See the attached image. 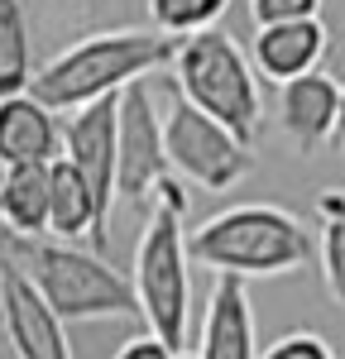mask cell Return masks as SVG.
I'll return each mask as SVG.
<instances>
[{
    "label": "cell",
    "instance_id": "1",
    "mask_svg": "<svg viewBox=\"0 0 345 359\" xmlns=\"http://www.w3.org/2000/svg\"><path fill=\"white\" fill-rule=\"evenodd\" d=\"M177 39L163 29H106L86 34L34 72V96L53 111H82L101 96H120L149 72L172 67Z\"/></svg>",
    "mask_w": 345,
    "mask_h": 359
},
{
    "label": "cell",
    "instance_id": "2",
    "mask_svg": "<svg viewBox=\"0 0 345 359\" xmlns=\"http://www.w3.org/2000/svg\"><path fill=\"white\" fill-rule=\"evenodd\" d=\"M192 249H187V187L177 177H163L149 221H144L140 249H135V292H140V321L172 350H187L192 331Z\"/></svg>",
    "mask_w": 345,
    "mask_h": 359
},
{
    "label": "cell",
    "instance_id": "3",
    "mask_svg": "<svg viewBox=\"0 0 345 359\" xmlns=\"http://www.w3.org/2000/svg\"><path fill=\"white\" fill-rule=\"evenodd\" d=\"M187 249H192V264L211 269L216 278H245V283L292 273L312 259V240L302 221L269 201H240L206 216L187 235Z\"/></svg>",
    "mask_w": 345,
    "mask_h": 359
},
{
    "label": "cell",
    "instance_id": "4",
    "mask_svg": "<svg viewBox=\"0 0 345 359\" xmlns=\"http://www.w3.org/2000/svg\"><path fill=\"white\" fill-rule=\"evenodd\" d=\"M20 264L62 321L144 316L135 278L111 269L96 249H77L72 240H25Z\"/></svg>",
    "mask_w": 345,
    "mask_h": 359
},
{
    "label": "cell",
    "instance_id": "5",
    "mask_svg": "<svg viewBox=\"0 0 345 359\" xmlns=\"http://www.w3.org/2000/svg\"><path fill=\"white\" fill-rule=\"evenodd\" d=\"M259 67L245 57V48L221 34V29H201L177 39L172 57V91H182L192 106L216 115L230 125L240 139H255L259 130Z\"/></svg>",
    "mask_w": 345,
    "mask_h": 359
},
{
    "label": "cell",
    "instance_id": "6",
    "mask_svg": "<svg viewBox=\"0 0 345 359\" xmlns=\"http://www.w3.org/2000/svg\"><path fill=\"white\" fill-rule=\"evenodd\" d=\"M163 135H168V163L177 168L182 182L206 187V192H230L235 182H245L255 172V149L250 139H240L230 125L216 115L192 106L182 91H172V106L163 115Z\"/></svg>",
    "mask_w": 345,
    "mask_h": 359
},
{
    "label": "cell",
    "instance_id": "7",
    "mask_svg": "<svg viewBox=\"0 0 345 359\" xmlns=\"http://www.w3.org/2000/svg\"><path fill=\"white\" fill-rule=\"evenodd\" d=\"M168 135H163V115L154 106L149 77L125 86L120 96V196L130 206H154L158 182L168 177Z\"/></svg>",
    "mask_w": 345,
    "mask_h": 359
},
{
    "label": "cell",
    "instance_id": "8",
    "mask_svg": "<svg viewBox=\"0 0 345 359\" xmlns=\"http://www.w3.org/2000/svg\"><path fill=\"white\" fill-rule=\"evenodd\" d=\"M0 331L15 359H72L67 321L58 316L20 259L0 264Z\"/></svg>",
    "mask_w": 345,
    "mask_h": 359
},
{
    "label": "cell",
    "instance_id": "9",
    "mask_svg": "<svg viewBox=\"0 0 345 359\" xmlns=\"http://www.w3.org/2000/svg\"><path fill=\"white\" fill-rule=\"evenodd\" d=\"M120 96H101L82 111H72V120L62 125V158L82 168L106 221H111V201L120 196V182H115L120 177Z\"/></svg>",
    "mask_w": 345,
    "mask_h": 359
},
{
    "label": "cell",
    "instance_id": "10",
    "mask_svg": "<svg viewBox=\"0 0 345 359\" xmlns=\"http://www.w3.org/2000/svg\"><path fill=\"white\" fill-rule=\"evenodd\" d=\"M197 359H259L245 278H216L211 283V297H206L201 331H197Z\"/></svg>",
    "mask_w": 345,
    "mask_h": 359
},
{
    "label": "cell",
    "instance_id": "11",
    "mask_svg": "<svg viewBox=\"0 0 345 359\" xmlns=\"http://www.w3.org/2000/svg\"><path fill=\"white\" fill-rule=\"evenodd\" d=\"M336 115H341V82L326 72H307L278 86V125L288 130L292 144H302V154H316L321 144L336 135Z\"/></svg>",
    "mask_w": 345,
    "mask_h": 359
},
{
    "label": "cell",
    "instance_id": "12",
    "mask_svg": "<svg viewBox=\"0 0 345 359\" xmlns=\"http://www.w3.org/2000/svg\"><path fill=\"white\" fill-rule=\"evenodd\" d=\"M62 158V125L58 111L43 106L34 91L0 101V163H53Z\"/></svg>",
    "mask_w": 345,
    "mask_h": 359
},
{
    "label": "cell",
    "instance_id": "13",
    "mask_svg": "<svg viewBox=\"0 0 345 359\" xmlns=\"http://www.w3.org/2000/svg\"><path fill=\"white\" fill-rule=\"evenodd\" d=\"M321 53H326V25L321 20L259 25V34H255V67H259V77L273 86L316 72Z\"/></svg>",
    "mask_w": 345,
    "mask_h": 359
},
{
    "label": "cell",
    "instance_id": "14",
    "mask_svg": "<svg viewBox=\"0 0 345 359\" xmlns=\"http://www.w3.org/2000/svg\"><path fill=\"white\" fill-rule=\"evenodd\" d=\"M0 225L15 240L53 235V163H15L0 187Z\"/></svg>",
    "mask_w": 345,
    "mask_h": 359
},
{
    "label": "cell",
    "instance_id": "15",
    "mask_svg": "<svg viewBox=\"0 0 345 359\" xmlns=\"http://www.w3.org/2000/svg\"><path fill=\"white\" fill-rule=\"evenodd\" d=\"M111 221L101 211V201L82 177V168L72 158H53V240H91V249L106 245Z\"/></svg>",
    "mask_w": 345,
    "mask_h": 359
},
{
    "label": "cell",
    "instance_id": "16",
    "mask_svg": "<svg viewBox=\"0 0 345 359\" xmlns=\"http://www.w3.org/2000/svg\"><path fill=\"white\" fill-rule=\"evenodd\" d=\"M34 86V39L20 0H0V101Z\"/></svg>",
    "mask_w": 345,
    "mask_h": 359
},
{
    "label": "cell",
    "instance_id": "17",
    "mask_svg": "<svg viewBox=\"0 0 345 359\" xmlns=\"http://www.w3.org/2000/svg\"><path fill=\"white\" fill-rule=\"evenodd\" d=\"M316 254H321V283L326 292L345 306V192L341 187H326L316 196Z\"/></svg>",
    "mask_w": 345,
    "mask_h": 359
},
{
    "label": "cell",
    "instance_id": "18",
    "mask_svg": "<svg viewBox=\"0 0 345 359\" xmlns=\"http://www.w3.org/2000/svg\"><path fill=\"white\" fill-rule=\"evenodd\" d=\"M230 10V0H149V20L172 39H187L201 29H216V20Z\"/></svg>",
    "mask_w": 345,
    "mask_h": 359
},
{
    "label": "cell",
    "instance_id": "19",
    "mask_svg": "<svg viewBox=\"0 0 345 359\" xmlns=\"http://www.w3.org/2000/svg\"><path fill=\"white\" fill-rule=\"evenodd\" d=\"M259 359H336V350L326 345V335H316V331H288L269 350H259Z\"/></svg>",
    "mask_w": 345,
    "mask_h": 359
},
{
    "label": "cell",
    "instance_id": "20",
    "mask_svg": "<svg viewBox=\"0 0 345 359\" xmlns=\"http://www.w3.org/2000/svg\"><path fill=\"white\" fill-rule=\"evenodd\" d=\"M321 0H250V15L259 25H283V20H316Z\"/></svg>",
    "mask_w": 345,
    "mask_h": 359
},
{
    "label": "cell",
    "instance_id": "21",
    "mask_svg": "<svg viewBox=\"0 0 345 359\" xmlns=\"http://www.w3.org/2000/svg\"><path fill=\"white\" fill-rule=\"evenodd\" d=\"M115 359H177V350H172L168 340H158V335H135V340H125L120 350H115Z\"/></svg>",
    "mask_w": 345,
    "mask_h": 359
},
{
    "label": "cell",
    "instance_id": "22",
    "mask_svg": "<svg viewBox=\"0 0 345 359\" xmlns=\"http://www.w3.org/2000/svg\"><path fill=\"white\" fill-rule=\"evenodd\" d=\"M331 144H336V154H345V86H341V115H336V135H331Z\"/></svg>",
    "mask_w": 345,
    "mask_h": 359
},
{
    "label": "cell",
    "instance_id": "23",
    "mask_svg": "<svg viewBox=\"0 0 345 359\" xmlns=\"http://www.w3.org/2000/svg\"><path fill=\"white\" fill-rule=\"evenodd\" d=\"M5 172H10V168H5V163H0V187H5Z\"/></svg>",
    "mask_w": 345,
    "mask_h": 359
},
{
    "label": "cell",
    "instance_id": "24",
    "mask_svg": "<svg viewBox=\"0 0 345 359\" xmlns=\"http://www.w3.org/2000/svg\"><path fill=\"white\" fill-rule=\"evenodd\" d=\"M177 359H197V355H177Z\"/></svg>",
    "mask_w": 345,
    "mask_h": 359
}]
</instances>
